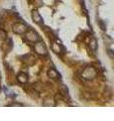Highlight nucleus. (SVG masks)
<instances>
[{"mask_svg": "<svg viewBox=\"0 0 114 121\" xmlns=\"http://www.w3.org/2000/svg\"><path fill=\"white\" fill-rule=\"evenodd\" d=\"M96 71H95L94 68L88 67L82 72V78L85 79V80H93V79L96 77Z\"/></svg>", "mask_w": 114, "mask_h": 121, "instance_id": "nucleus-1", "label": "nucleus"}, {"mask_svg": "<svg viewBox=\"0 0 114 121\" xmlns=\"http://www.w3.org/2000/svg\"><path fill=\"white\" fill-rule=\"evenodd\" d=\"M26 39L29 40V41H31V43H36V41L38 40H40V36L36 32V31H34V30L32 29H30V30H26Z\"/></svg>", "mask_w": 114, "mask_h": 121, "instance_id": "nucleus-2", "label": "nucleus"}, {"mask_svg": "<svg viewBox=\"0 0 114 121\" xmlns=\"http://www.w3.org/2000/svg\"><path fill=\"white\" fill-rule=\"evenodd\" d=\"M34 50H35V52L40 56H46L47 55V48L42 41H39V40L36 41V44L34 45Z\"/></svg>", "mask_w": 114, "mask_h": 121, "instance_id": "nucleus-3", "label": "nucleus"}, {"mask_svg": "<svg viewBox=\"0 0 114 121\" xmlns=\"http://www.w3.org/2000/svg\"><path fill=\"white\" fill-rule=\"evenodd\" d=\"M12 30L16 33V35H23L27 30V26L24 23H21V22H17L12 26Z\"/></svg>", "mask_w": 114, "mask_h": 121, "instance_id": "nucleus-4", "label": "nucleus"}, {"mask_svg": "<svg viewBox=\"0 0 114 121\" xmlns=\"http://www.w3.org/2000/svg\"><path fill=\"white\" fill-rule=\"evenodd\" d=\"M32 19L34 20V22H36V23H38V24H40V23L43 22L42 17H41V15L39 14V12H38L37 10L32 11Z\"/></svg>", "mask_w": 114, "mask_h": 121, "instance_id": "nucleus-5", "label": "nucleus"}, {"mask_svg": "<svg viewBox=\"0 0 114 121\" xmlns=\"http://www.w3.org/2000/svg\"><path fill=\"white\" fill-rule=\"evenodd\" d=\"M52 51L55 52V54H62L64 52V48H62L61 44H59L58 43H52Z\"/></svg>", "mask_w": 114, "mask_h": 121, "instance_id": "nucleus-6", "label": "nucleus"}, {"mask_svg": "<svg viewBox=\"0 0 114 121\" xmlns=\"http://www.w3.org/2000/svg\"><path fill=\"white\" fill-rule=\"evenodd\" d=\"M17 80L19 83H21V84H25V83L28 81V76L26 73H20L17 76Z\"/></svg>", "mask_w": 114, "mask_h": 121, "instance_id": "nucleus-7", "label": "nucleus"}, {"mask_svg": "<svg viewBox=\"0 0 114 121\" xmlns=\"http://www.w3.org/2000/svg\"><path fill=\"white\" fill-rule=\"evenodd\" d=\"M47 76L50 79H54V80H56V79H58L59 78V74L57 73V71H55L54 69H50V70H48L47 72Z\"/></svg>", "mask_w": 114, "mask_h": 121, "instance_id": "nucleus-8", "label": "nucleus"}, {"mask_svg": "<svg viewBox=\"0 0 114 121\" xmlns=\"http://www.w3.org/2000/svg\"><path fill=\"white\" fill-rule=\"evenodd\" d=\"M90 48L93 52H96V50H97V41H96L95 39H92L90 40Z\"/></svg>", "mask_w": 114, "mask_h": 121, "instance_id": "nucleus-9", "label": "nucleus"}, {"mask_svg": "<svg viewBox=\"0 0 114 121\" xmlns=\"http://www.w3.org/2000/svg\"><path fill=\"white\" fill-rule=\"evenodd\" d=\"M98 24H99V26H100V28L102 29V30H105L106 29V25H105V23L102 20H99L98 21Z\"/></svg>", "mask_w": 114, "mask_h": 121, "instance_id": "nucleus-10", "label": "nucleus"}, {"mask_svg": "<svg viewBox=\"0 0 114 121\" xmlns=\"http://www.w3.org/2000/svg\"><path fill=\"white\" fill-rule=\"evenodd\" d=\"M11 106H22V104H20V103H13Z\"/></svg>", "mask_w": 114, "mask_h": 121, "instance_id": "nucleus-11", "label": "nucleus"}]
</instances>
